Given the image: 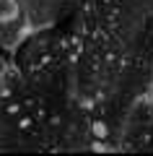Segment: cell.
Segmentation results:
<instances>
[{"label": "cell", "mask_w": 153, "mask_h": 156, "mask_svg": "<svg viewBox=\"0 0 153 156\" xmlns=\"http://www.w3.org/2000/svg\"><path fill=\"white\" fill-rule=\"evenodd\" d=\"M18 16V0H0V23H8Z\"/></svg>", "instance_id": "6da1fadb"}]
</instances>
